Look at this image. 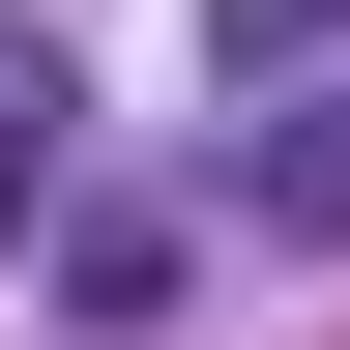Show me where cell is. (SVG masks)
I'll return each mask as SVG.
<instances>
[{
	"instance_id": "3957f363",
	"label": "cell",
	"mask_w": 350,
	"mask_h": 350,
	"mask_svg": "<svg viewBox=\"0 0 350 350\" xmlns=\"http://www.w3.org/2000/svg\"><path fill=\"white\" fill-rule=\"evenodd\" d=\"M321 29H350V0H204V59H234V88H292Z\"/></svg>"
},
{
	"instance_id": "6da1fadb",
	"label": "cell",
	"mask_w": 350,
	"mask_h": 350,
	"mask_svg": "<svg viewBox=\"0 0 350 350\" xmlns=\"http://www.w3.org/2000/svg\"><path fill=\"white\" fill-rule=\"evenodd\" d=\"M262 234H350V88H292V117H262Z\"/></svg>"
},
{
	"instance_id": "7a4b0ae2",
	"label": "cell",
	"mask_w": 350,
	"mask_h": 350,
	"mask_svg": "<svg viewBox=\"0 0 350 350\" xmlns=\"http://www.w3.org/2000/svg\"><path fill=\"white\" fill-rule=\"evenodd\" d=\"M29 204H59V59H0V262H29Z\"/></svg>"
}]
</instances>
